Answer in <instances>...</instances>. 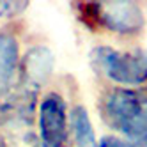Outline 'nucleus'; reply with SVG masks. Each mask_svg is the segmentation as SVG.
<instances>
[{
  "mask_svg": "<svg viewBox=\"0 0 147 147\" xmlns=\"http://www.w3.org/2000/svg\"><path fill=\"white\" fill-rule=\"evenodd\" d=\"M96 107L108 133L136 147H147V85L138 89L101 87Z\"/></svg>",
  "mask_w": 147,
  "mask_h": 147,
  "instance_id": "nucleus-1",
  "label": "nucleus"
},
{
  "mask_svg": "<svg viewBox=\"0 0 147 147\" xmlns=\"http://www.w3.org/2000/svg\"><path fill=\"white\" fill-rule=\"evenodd\" d=\"M0 147H41L34 122L13 121L0 124Z\"/></svg>",
  "mask_w": 147,
  "mask_h": 147,
  "instance_id": "nucleus-8",
  "label": "nucleus"
},
{
  "mask_svg": "<svg viewBox=\"0 0 147 147\" xmlns=\"http://www.w3.org/2000/svg\"><path fill=\"white\" fill-rule=\"evenodd\" d=\"M69 131L73 147H98V131L85 103L73 101L69 108Z\"/></svg>",
  "mask_w": 147,
  "mask_h": 147,
  "instance_id": "nucleus-7",
  "label": "nucleus"
},
{
  "mask_svg": "<svg viewBox=\"0 0 147 147\" xmlns=\"http://www.w3.org/2000/svg\"><path fill=\"white\" fill-rule=\"evenodd\" d=\"M22 37L14 25L0 27V96L11 90L20 80Z\"/></svg>",
  "mask_w": 147,
  "mask_h": 147,
  "instance_id": "nucleus-6",
  "label": "nucleus"
},
{
  "mask_svg": "<svg viewBox=\"0 0 147 147\" xmlns=\"http://www.w3.org/2000/svg\"><path fill=\"white\" fill-rule=\"evenodd\" d=\"M87 59L103 87L138 89L147 85V48L144 46L96 43Z\"/></svg>",
  "mask_w": 147,
  "mask_h": 147,
  "instance_id": "nucleus-2",
  "label": "nucleus"
},
{
  "mask_svg": "<svg viewBox=\"0 0 147 147\" xmlns=\"http://www.w3.org/2000/svg\"><path fill=\"white\" fill-rule=\"evenodd\" d=\"M69 96L57 85H50L41 92L34 128L41 147H73L69 131Z\"/></svg>",
  "mask_w": 147,
  "mask_h": 147,
  "instance_id": "nucleus-4",
  "label": "nucleus"
},
{
  "mask_svg": "<svg viewBox=\"0 0 147 147\" xmlns=\"http://www.w3.org/2000/svg\"><path fill=\"white\" fill-rule=\"evenodd\" d=\"M98 147H136L131 142L121 138L117 135H112V133H103L98 140Z\"/></svg>",
  "mask_w": 147,
  "mask_h": 147,
  "instance_id": "nucleus-10",
  "label": "nucleus"
},
{
  "mask_svg": "<svg viewBox=\"0 0 147 147\" xmlns=\"http://www.w3.org/2000/svg\"><path fill=\"white\" fill-rule=\"evenodd\" d=\"M30 9V2H20V0H11V2H0V20L4 22H16L20 16H23Z\"/></svg>",
  "mask_w": 147,
  "mask_h": 147,
  "instance_id": "nucleus-9",
  "label": "nucleus"
},
{
  "mask_svg": "<svg viewBox=\"0 0 147 147\" xmlns=\"http://www.w3.org/2000/svg\"><path fill=\"white\" fill-rule=\"evenodd\" d=\"M55 67H57V59L53 50L41 41L30 43L23 48L18 82L25 87L43 92L50 85H53Z\"/></svg>",
  "mask_w": 147,
  "mask_h": 147,
  "instance_id": "nucleus-5",
  "label": "nucleus"
},
{
  "mask_svg": "<svg viewBox=\"0 0 147 147\" xmlns=\"http://www.w3.org/2000/svg\"><path fill=\"white\" fill-rule=\"evenodd\" d=\"M80 20L87 28L119 41L138 39L147 25L144 5L135 0L110 2H82Z\"/></svg>",
  "mask_w": 147,
  "mask_h": 147,
  "instance_id": "nucleus-3",
  "label": "nucleus"
}]
</instances>
